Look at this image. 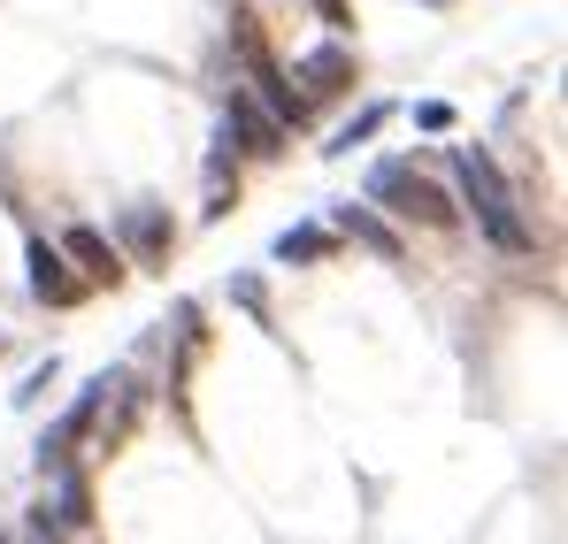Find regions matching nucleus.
Returning <instances> with one entry per match:
<instances>
[{"label": "nucleus", "instance_id": "obj_6", "mask_svg": "<svg viewBox=\"0 0 568 544\" xmlns=\"http://www.w3.org/2000/svg\"><path fill=\"white\" fill-rule=\"evenodd\" d=\"M31 291H39V299H54V307H70V299H78V291H85V284H78V276H70V261H62V254H54V246H47V238H39V246H31Z\"/></svg>", "mask_w": 568, "mask_h": 544}, {"label": "nucleus", "instance_id": "obj_5", "mask_svg": "<svg viewBox=\"0 0 568 544\" xmlns=\"http://www.w3.org/2000/svg\"><path fill=\"white\" fill-rule=\"evenodd\" d=\"M62 254H70L78 269H85V284H115V276H123V261H115V246H108L100 230H85V223H78V230L62 238Z\"/></svg>", "mask_w": 568, "mask_h": 544}, {"label": "nucleus", "instance_id": "obj_10", "mask_svg": "<svg viewBox=\"0 0 568 544\" xmlns=\"http://www.w3.org/2000/svg\"><path fill=\"white\" fill-rule=\"evenodd\" d=\"M315 254H331V230H315V223H300V230L277 238V261H315Z\"/></svg>", "mask_w": 568, "mask_h": 544}, {"label": "nucleus", "instance_id": "obj_7", "mask_svg": "<svg viewBox=\"0 0 568 544\" xmlns=\"http://www.w3.org/2000/svg\"><path fill=\"white\" fill-rule=\"evenodd\" d=\"M231 192H239V146H231V131H223L215 154H207V199H200V215L215 223V215L231 207Z\"/></svg>", "mask_w": 568, "mask_h": 544}, {"label": "nucleus", "instance_id": "obj_4", "mask_svg": "<svg viewBox=\"0 0 568 544\" xmlns=\"http://www.w3.org/2000/svg\"><path fill=\"white\" fill-rule=\"evenodd\" d=\"M123 238H131V254H139V261H162L178 230H170V215H162L154 199H131V207H123Z\"/></svg>", "mask_w": 568, "mask_h": 544}, {"label": "nucleus", "instance_id": "obj_1", "mask_svg": "<svg viewBox=\"0 0 568 544\" xmlns=\"http://www.w3.org/2000/svg\"><path fill=\"white\" fill-rule=\"evenodd\" d=\"M454 184H462V199H469L476 230H484L499 254H530V223L515 215V192H507L499 170H491L484 146H462V154H454Z\"/></svg>", "mask_w": 568, "mask_h": 544}, {"label": "nucleus", "instance_id": "obj_11", "mask_svg": "<svg viewBox=\"0 0 568 544\" xmlns=\"http://www.w3.org/2000/svg\"><path fill=\"white\" fill-rule=\"evenodd\" d=\"M384 115H392V107H362V115H354V123H346V131H338V138H331V154H346V146H362V138H369V131H384Z\"/></svg>", "mask_w": 568, "mask_h": 544}, {"label": "nucleus", "instance_id": "obj_3", "mask_svg": "<svg viewBox=\"0 0 568 544\" xmlns=\"http://www.w3.org/2000/svg\"><path fill=\"white\" fill-rule=\"evenodd\" d=\"M223 131H231V146H246V154H284V123L262 107V100H254V92H231Z\"/></svg>", "mask_w": 568, "mask_h": 544}, {"label": "nucleus", "instance_id": "obj_13", "mask_svg": "<svg viewBox=\"0 0 568 544\" xmlns=\"http://www.w3.org/2000/svg\"><path fill=\"white\" fill-rule=\"evenodd\" d=\"M315 16H323L331 31H346V23H354V16H346V0H315Z\"/></svg>", "mask_w": 568, "mask_h": 544}, {"label": "nucleus", "instance_id": "obj_12", "mask_svg": "<svg viewBox=\"0 0 568 544\" xmlns=\"http://www.w3.org/2000/svg\"><path fill=\"white\" fill-rule=\"evenodd\" d=\"M415 123H423V131H446V123H454V107H446V100H423V107H415Z\"/></svg>", "mask_w": 568, "mask_h": 544}, {"label": "nucleus", "instance_id": "obj_9", "mask_svg": "<svg viewBox=\"0 0 568 544\" xmlns=\"http://www.w3.org/2000/svg\"><path fill=\"white\" fill-rule=\"evenodd\" d=\"M300 78H307L300 100H323V92H338L346 78H354V62H346V47H323V54H307V62H300Z\"/></svg>", "mask_w": 568, "mask_h": 544}, {"label": "nucleus", "instance_id": "obj_2", "mask_svg": "<svg viewBox=\"0 0 568 544\" xmlns=\"http://www.w3.org/2000/svg\"><path fill=\"white\" fill-rule=\"evenodd\" d=\"M369 199H377V207H392L399 223H438V230L462 215L438 184L423 177V170H407V162H377V170H369Z\"/></svg>", "mask_w": 568, "mask_h": 544}, {"label": "nucleus", "instance_id": "obj_8", "mask_svg": "<svg viewBox=\"0 0 568 544\" xmlns=\"http://www.w3.org/2000/svg\"><path fill=\"white\" fill-rule=\"evenodd\" d=\"M338 230H346V238H362L377 261H399V254H407V246H399V230H392L384 215H369V207H346V215H338Z\"/></svg>", "mask_w": 568, "mask_h": 544}]
</instances>
